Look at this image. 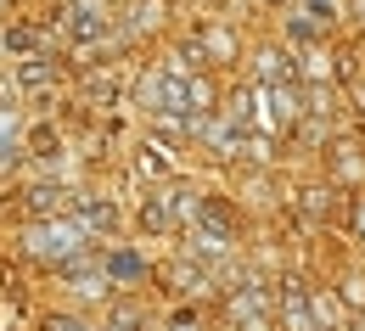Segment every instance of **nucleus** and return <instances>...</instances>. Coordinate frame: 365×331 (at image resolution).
<instances>
[{
	"label": "nucleus",
	"instance_id": "1",
	"mask_svg": "<svg viewBox=\"0 0 365 331\" xmlns=\"http://www.w3.org/2000/svg\"><path fill=\"white\" fill-rule=\"evenodd\" d=\"M85 231L79 225H46V231H29V247L34 253H79Z\"/></svg>",
	"mask_w": 365,
	"mask_h": 331
}]
</instances>
